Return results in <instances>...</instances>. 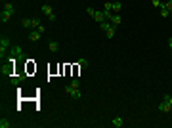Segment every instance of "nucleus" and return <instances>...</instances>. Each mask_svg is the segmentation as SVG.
I'll list each match as a JSON object with an SVG mask.
<instances>
[{"label":"nucleus","mask_w":172,"mask_h":128,"mask_svg":"<svg viewBox=\"0 0 172 128\" xmlns=\"http://www.w3.org/2000/svg\"><path fill=\"white\" fill-rule=\"evenodd\" d=\"M103 15H105V19H109L113 13H111V10H103Z\"/></svg>","instance_id":"393cba45"},{"label":"nucleus","mask_w":172,"mask_h":128,"mask_svg":"<svg viewBox=\"0 0 172 128\" xmlns=\"http://www.w3.org/2000/svg\"><path fill=\"white\" fill-rule=\"evenodd\" d=\"M37 31H38V32H46V27H44V25H40V27L37 29Z\"/></svg>","instance_id":"a878e982"},{"label":"nucleus","mask_w":172,"mask_h":128,"mask_svg":"<svg viewBox=\"0 0 172 128\" xmlns=\"http://www.w3.org/2000/svg\"><path fill=\"white\" fill-rule=\"evenodd\" d=\"M40 36H42V32L35 31V29L29 32V40H31V42H38V40H40Z\"/></svg>","instance_id":"423d86ee"},{"label":"nucleus","mask_w":172,"mask_h":128,"mask_svg":"<svg viewBox=\"0 0 172 128\" xmlns=\"http://www.w3.org/2000/svg\"><path fill=\"white\" fill-rule=\"evenodd\" d=\"M163 6H165L168 12H172V0H166V2H163Z\"/></svg>","instance_id":"4be33fe9"},{"label":"nucleus","mask_w":172,"mask_h":128,"mask_svg":"<svg viewBox=\"0 0 172 128\" xmlns=\"http://www.w3.org/2000/svg\"><path fill=\"white\" fill-rule=\"evenodd\" d=\"M111 10H113L115 13H119L122 10V4H121V2H111Z\"/></svg>","instance_id":"f8f14e48"},{"label":"nucleus","mask_w":172,"mask_h":128,"mask_svg":"<svg viewBox=\"0 0 172 128\" xmlns=\"http://www.w3.org/2000/svg\"><path fill=\"white\" fill-rule=\"evenodd\" d=\"M94 12H96V10H94V8H92V6H88V8H86V13H88L90 17H92V15H94Z\"/></svg>","instance_id":"b1692460"},{"label":"nucleus","mask_w":172,"mask_h":128,"mask_svg":"<svg viewBox=\"0 0 172 128\" xmlns=\"http://www.w3.org/2000/svg\"><path fill=\"white\" fill-rule=\"evenodd\" d=\"M2 10H6V12H10V13H15V6H13L12 2H4V8Z\"/></svg>","instance_id":"9b49d317"},{"label":"nucleus","mask_w":172,"mask_h":128,"mask_svg":"<svg viewBox=\"0 0 172 128\" xmlns=\"http://www.w3.org/2000/svg\"><path fill=\"white\" fill-rule=\"evenodd\" d=\"M151 6L153 8H161L163 6V0H151Z\"/></svg>","instance_id":"aec40b11"},{"label":"nucleus","mask_w":172,"mask_h":128,"mask_svg":"<svg viewBox=\"0 0 172 128\" xmlns=\"http://www.w3.org/2000/svg\"><path fill=\"white\" fill-rule=\"evenodd\" d=\"M159 111H161V113H170V111H172V105L168 101H165V99H163V101L159 103Z\"/></svg>","instance_id":"39448f33"},{"label":"nucleus","mask_w":172,"mask_h":128,"mask_svg":"<svg viewBox=\"0 0 172 128\" xmlns=\"http://www.w3.org/2000/svg\"><path fill=\"white\" fill-rule=\"evenodd\" d=\"M48 46H50V52H57V50H59V44H57L56 40H52Z\"/></svg>","instance_id":"dca6fc26"},{"label":"nucleus","mask_w":172,"mask_h":128,"mask_svg":"<svg viewBox=\"0 0 172 128\" xmlns=\"http://www.w3.org/2000/svg\"><path fill=\"white\" fill-rule=\"evenodd\" d=\"M42 13H44V15H46V17H48L50 21L56 19V15H54V10H52L50 4H42Z\"/></svg>","instance_id":"7ed1b4c3"},{"label":"nucleus","mask_w":172,"mask_h":128,"mask_svg":"<svg viewBox=\"0 0 172 128\" xmlns=\"http://www.w3.org/2000/svg\"><path fill=\"white\" fill-rule=\"evenodd\" d=\"M92 19L98 21V23H102V21H105V15H103V12H98V10H96L94 15H92Z\"/></svg>","instance_id":"6e6552de"},{"label":"nucleus","mask_w":172,"mask_h":128,"mask_svg":"<svg viewBox=\"0 0 172 128\" xmlns=\"http://www.w3.org/2000/svg\"><path fill=\"white\" fill-rule=\"evenodd\" d=\"M111 124H113L115 128H122V126H124V121H122L121 117H115L113 121H111Z\"/></svg>","instance_id":"1a4fd4ad"},{"label":"nucleus","mask_w":172,"mask_h":128,"mask_svg":"<svg viewBox=\"0 0 172 128\" xmlns=\"http://www.w3.org/2000/svg\"><path fill=\"white\" fill-rule=\"evenodd\" d=\"M78 67H80V69H86V67H88V61H86V59H80V61H78Z\"/></svg>","instance_id":"412c9836"},{"label":"nucleus","mask_w":172,"mask_h":128,"mask_svg":"<svg viewBox=\"0 0 172 128\" xmlns=\"http://www.w3.org/2000/svg\"><path fill=\"white\" fill-rule=\"evenodd\" d=\"M42 25V23H40V19H38V17H35V19H31V29H35V31H37L38 27Z\"/></svg>","instance_id":"2eb2a0df"},{"label":"nucleus","mask_w":172,"mask_h":128,"mask_svg":"<svg viewBox=\"0 0 172 128\" xmlns=\"http://www.w3.org/2000/svg\"><path fill=\"white\" fill-rule=\"evenodd\" d=\"M100 27H102L103 31H109L113 25H111V21H109V19H105V21H102V23H100Z\"/></svg>","instance_id":"4468645a"},{"label":"nucleus","mask_w":172,"mask_h":128,"mask_svg":"<svg viewBox=\"0 0 172 128\" xmlns=\"http://www.w3.org/2000/svg\"><path fill=\"white\" fill-rule=\"evenodd\" d=\"M159 15H161V17H165V19H166V17L170 15V12H168V10H166L165 6H161V8H159Z\"/></svg>","instance_id":"ddd939ff"},{"label":"nucleus","mask_w":172,"mask_h":128,"mask_svg":"<svg viewBox=\"0 0 172 128\" xmlns=\"http://www.w3.org/2000/svg\"><path fill=\"white\" fill-rule=\"evenodd\" d=\"M65 94L69 97H73V99H80V82H78V78H73L67 86H65Z\"/></svg>","instance_id":"f257e3e1"},{"label":"nucleus","mask_w":172,"mask_h":128,"mask_svg":"<svg viewBox=\"0 0 172 128\" xmlns=\"http://www.w3.org/2000/svg\"><path fill=\"white\" fill-rule=\"evenodd\" d=\"M163 99H165V101H168L172 105V94H165V96H163Z\"/></svg>","instance_id":"5701e85b"},{"label":"nucleus","mask_w":172,"mask_h":128,"mask_svg":"<svg viewBox=\"0 0 172 128\" xmlns=\"http://www.w3.org/2000/svg\"><path fill=\"white\" fill-rule=\"evenodd\" d=\"M168 46H170V52H172V36L168 38Z\"/></svg>","instance_id":"bb28decb"},{"label":"nucleus","mask_w":172,"mask_h":128,"mask_svg":"<svg viewBox=\"0 0 172 128\" xmlns=\"http://www.w3.org/2000/svg\"><path fill=\"white\" fill-rule=\"evenodd\" d=\"M105 34H107V38H113V36H115V25L111 27L109 31H105Z\"/></svg>","instance_id":"6ab92c4d"},{"label":"nucleus","mask_w":172,"mask_h":128,"mask_svg":"<svg viewBox=\"0 0 172 128\" xmlns=\"http://www.w3.org/2000/svg\"><path fill=\"white\" fill-rule=\"evenodd\" d=\"M8 48H10V36L2 34V38H0V58L2 59H4V54H6Z\"/></svg>","instance_id":"f03ea898"},{"label":"nucleus","mask_w":172,"mask_h":128,"mask_svg":"<svg viewBox=\"0 0 172 128\" xmlns=\"http://www.w3.org/2000/svg\"><path fill=\"white\" fill-rule=\"evenodd\" d=\"M10 58H23V48L21 46H12V50H10Z\"/></svg>","instance_id":"20e7f679"},{"label":"nucleus","mask_w":172,"mask_h":128,"mask_svg":"<svg viewBox=\"0 0 172 128\" xmlns=\"http://www.w3.org/2000/svg\"><path fill=\"white\" fill-rule=\"evenodd\" d=\"M21 25L25 27V29H31V19H29V17H23V19H21Z\"/></svg>","instance_id":"a211bd4d"},{"label":"nucleus","mask_w":172,"mask_h":128,"mask_svg":"<svg viewBox=\"0 0 172 128\" xmlns=\"http://www.w3.org/2000/svg\"><path fill=\"white\" fill-rule=\"evenodd\" d=\"M12 15H13V13L6 12V10H2V13H0V21H2V23H8V21L12 19Z\"/></svg>","instance_id":"0eeeda50"},{"label":"nucleus","mask_w":172,"mask_h":128,"mask_svg":"<svg viewBox=\"0 0 172 128\" xmlns=\"http://www.w3.org/2000/svg\"><path fill=\"white\" fill-rule=\"evenodd\" d=\"M12 126V122L6 121V119H0V128H10Z\"/></svg>","instance_id":"f3484780"},{"label":"nucleus","mask_w":172,"mask_h":128,"mask_svg":"<svg viewBox=\"0 0 172 128\" xmlns=\"http://www.w3.org/2000/svg\"><path fill=\"white\" fill-rule=\"evenodd\" d=\"M109 21H111V25H121V15H117V13H113L111 17H109Z\"/></svg>","instance_id":"9d476101"}]
</instances>
